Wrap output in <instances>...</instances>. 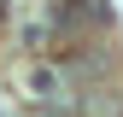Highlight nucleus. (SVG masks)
<instances>
[{
    "label": "nucleus",
    "mask_w": 123,
    "mask_h": 117,
    "mask_svg": "<svg viewBox=\"0 0 123 117\" xmlns=\"http://www.w3.org/2000/svg\"><path fill=\"white\" fill-rule=\"evenodd\" d=\"M70 111H76V117H123V94L105 88V82H88V88H76Z\"/></svg>",
    "instance_id": "2"
},
{
    "label": "nucleus",
    "mask_w": 123,
    "mask_h": 117,
    "mask_svg": "<svg viewBox=\"0 0 123 117\" xmlns=\"http://www.w3.org/2000/svg\"><path fill=\"white\" fill-rule=\"evenodd\" d=\"M35 117H76L70 105H35Z\"/></svg>",
    "instance_id": "3"
},
{
    "label": "nucleus",
    "mask_w": 123,
    "mask_h": 117,
    "mask_svg": "<svg viewBox=\"0 0 123 117\" xmlns=\"http://www.w3.org/2000/svg\"><path fill=\"white\" fill-rule=\"evenodd\" d=\"M18 94L29 105H70L76 88H70V76H65L59 58H29V64H18Z\"/></svg>",
    "instance_id": "1"
}]
</instances>
